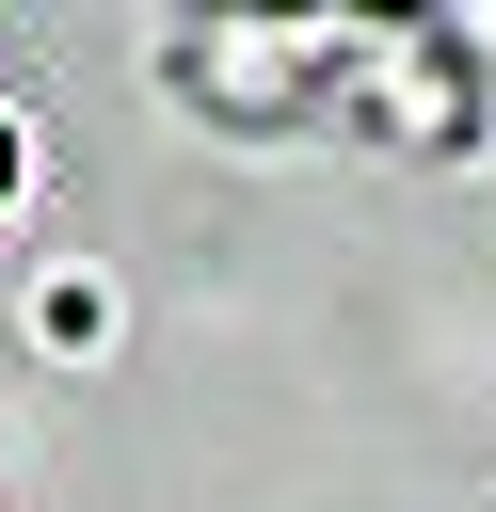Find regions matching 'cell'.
Returning a JSON list of instances; mask_svg holds the SVG:
<instances>
[{"mask_svg":"<svg viewBox=\"0 0 496 512\" xmlns=\"http://www.w3.org/2000/svg\"><path fill=\"white\" fill-rule=\"evenodd\" d=\"M0 192H16V128H0Z\"/></svg>","mask_w":496,"mask_h":512,"instance_id":"1","label":"cell"}]
</instances>
